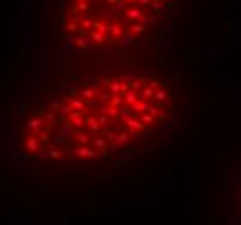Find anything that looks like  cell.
<instances>
[{"instance_id": "1", "label": "cell", "mask_w": 241, "mask_h": 225, "mask_svg": "<svg viewBox=\"0 0 241 225\" xmlns=\"http://www.w3.org/2000/svg\"><path fill=\"white\" fill-rule=\"evenodd\" d=\"M173 95L149 73H99L47 83L24 104L16 147L24 159L89 165L122 156L170 123Z\"/></svg>"}, {"instance_id": "2", "label": "cell", "mask_w": 241, "mask_h": 225, "mask_svg": "<svg viewBox=\"0 0 241 225\" xmlns=\"http://www.w3.org/2000/svg\"><path fill=\"white\" fill-rule=\"evenodd\" d=\"M175 0H61L59 31L82 52L135 47L165 23Z\"/></svg>"}]
</instances>
